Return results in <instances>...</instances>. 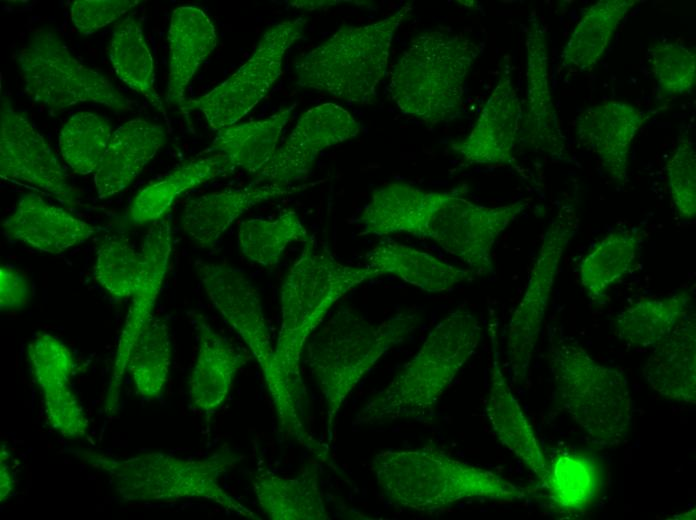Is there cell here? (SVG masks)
Masks as SVG:
<instances>
[{"mask_svg":"<svg viewBox=\"0 0 696 520\" xmlns=\"http://www.w3.org/2000/svg\"><path fill=\"white\" fill-rule=\"evenodd\" d=\"M379 277L365 266L337 260L311 238L289 268L280 293L281 325L273 370L265 382L280 430L293 440L308 435L303 418L305 387L300 360L310 336L328 311L349 291Z\"/></svg>","mask_w":696,"mask_h":520,"instance_id":"obj_1","label":"cell"},{"mask_svg":"<svg viewBox=\"0 0 696 520\" xmlns=\"http://www.w3.org/2000/svg\"><path fill=\"white\" fill-rule=\"evenodd\" d=\"M528 206L524 199L484 206L453 191L392 182L372 192L357 221L363 234L406 233L430 239L461 259L477 276H488L494 274L495 243Z\"/></svg>","mask_w":696,"mask_h":520,"instance_id":"obj_2","label":"cell"},{"mask_svg":"<svg viewBox=\"0 0 696 520\" xmlns=\"http://www.w3.org/2000/svg\"><path fill=\"white\" fill-rule=\"evenodd\" d=\"M481 336V324L469 311L458 309L447 314L431 329L418 352L358 411L354 424H383L430 415L477 350Z\"/></svg>","mask_w":696,"mask_h":520,"instance_id":"obj_3","label":"cell"},{"mask_svg":"<svg viewBox=\"0 0 696 520\" xmlns=\"http://www.w3.org/2000/svg\"><path fill=\"white\" fill-rule=\"evenodd\" d=\"M421 316L403 309L375 322L350 306H342L310 336L305 362L323 396L327 427L361 379L390 349L418 328Z\"/></svg>","mask_w":696,"mask_h":520,"instance_id":"obj_4","label":"cell"},{"mask_svg":"<svg viewBox=\"0 0 696 520\" xmlns=\"http://www.w3.org/2000/svg\"><path fill=\"white\" fill-rule=\"evenodd\" d=\"M371 467L390 502L417 512H437L470 499L515 501L528 495L491 470L432 448L383 450Z\"/></svg>","mask_w":696,"mask_h":520,"instance_id":"obj_5","label":"cell"},{"mask_svg":"<svg viewBox=\"0 0 696 520\" xmlns=\"http://www.w3.org/2000/svg\"><path fill=\"white\" fill-rule=\"evenodd\" d=\"M546 357L559 404L588 440L598 447L624 443L633 419L625 373L596 360L557 325L548 332Z\"/></svg>","mask_w":696,"mask_h":520,"instance_id":"obj_6","label":"cell"},{"mask_svg":"<svg viewBox=\"0 0 696 520\" xmlns=\"http://www.w3.org/2000/svg\"><path fill=\"white\" fill-rule=\"evenodd\" d=\"M74 454L85 465L104 473L126 502L203 499L245 518L260 519L221 485L222 476L241 461L230 449H221L204 459L164 452L115 458L88 449Z\"/></svg>","mask_w":696,"mask_h":520,"instance_id":"obj_7","label":"cell"},{"mask_svg":"<svg viewBox=\"0 0 696 520\" xmlns=\"http://www.w3.org/2000/svg\"><path fill=\"white\" fill-rule=\"evenodd\" d=\"M483 44L443 29L414 37L393 67L389 91L398 109L429 125L455 119Z\"/></svg>","mask_w":696,"mask_h":520,"instance_id":"obj_8","label":"cell"},{"mask_svg":"<svg viewBox=\"0 0 696 520\" xmlns=\"http://www.w3.org/2000/svg\"><path fill=\"white\" fill-rule=\"evenodd\" d=\"M412 9L406 3L379 21L342 25L297 59V84L348 103L373 104L387 71L394 35Z\"/></svg>","mask_w":696,"mask_h":520,"instance_id":"obj_9","label":"cell"},{"mask_svg":"<svg viewBox=\"0 0 696 520\" xmlns=\"http://www.w3.org/2000/svg\"><path fill=\"white\" fill-rule=\"evenodd\" d=\"M25 93L56 115L80 103L115 111L133 110L135 102L103 74L84 65L51 29H37L15 52Z\"/></svg>","mask_w":696,"mask_h":520,"instance_id":"obj_10","label":"cell"},{"mask_svg":"<svg viewBox=\"0 0 696 520\" xmlns=\"http://www.w3.org/2000/svg\"><path fill=\"white\" fill-rule=\"evenodd\" d=\"M579 227L575 204L564 202L541 239L524 293L507 328L506 355L512 380L517 384L527 380L562 258Z\"/></svg>","mask_w":696,"mask_h":520,"instance_id":"obj_11","label":"cell"},{"mask_svg":"<svg viewBox=\"0 0 696 520\" xmlns=\"http://www.w3.org/2000/svg\"><path fill=\"white\" fill-rule=\"evenodd\" d=\"M306 19L298 17L270 27L252 55L229 78L208 93L187 100L181 112L200 111L214 131L236 124L266 95L279 78L288 49L303 36Z\"/></svg>","mask_w":696,"mask_h":520,"instance_id":"obj_12","label":"cell"},{"mask_svg":"<svg viewBox=\"0 0 696 520\" xmlns=\"http://www.w3.org/2000/svg\"><path fill=\"white\" fill-rule=\"evenodd\" d=\"M0 176L43 189L69 206L79 205V194L48 142L5 95L0 104Z\"/></svg>","mask_w":696,"mask_h":520,"instance_id":"obj_13","label":"cell"},{"mask_svg":"<svg viewBox=\"0 0 696 520\" xmlns=\"http://www.w3.org/2000/svg\"><path fill=\"white\" fill-rule=\"evenodd\" d=\"M195 268L211 303L246 343L268 381L274 346L257 289L242 270L228 264L198 260Z\"/></svg>","mask_w":696,"mask_h":520,"instance_id":"obj_14","label":"cell"},{"mask_svg":"<svg viewBox=\"0 0 696 520\" xmlns=\"http://www.w3.org/2000/svg\"><path fill=\"white\" fill-rule=\"evenodd\" d=\"M360 131L361 126L351 113L335 103L310 108L255 181L296 185L310 174L322 151L356 137Z\"/></svg>","mask_w":696,"mask_h":520,"instance_id":"obj_15","label":"cell"},{"mask_svg":"<svg viewBox=\"0 0 696 520\" xmlns=\"http://www.w3.org/2000/svg\"><path fill=\"white\" fill-rule=\"evenodd\" d=\"M525 56L526 89L519 144L554 160H567L550 85L547 30L535 12L528 18Z\"/></svg>","mask_w":696,"mask_h":520,"instance_id":"obj_16","label":"cell"},{"mask_svg":"<svg viewBox=\"0 0 696 520\" xmlns=\"http://www.w3.org/2000/svg\"><path fill=\"white\" fill-rule=\"evenodd\" d=\"M171 250L172 229L169 218L164 216L152 223L142 243L143 269L131 295V305L118 340L104 403L107 415H113L117 411L131 351L142 329L154 316L153 310L168 269Z\"/></svg>","mask_w":696,"mask_h":520,"instance_id":"obj_17","label":"cell"},{"mask_svg":"<svg viewBox=\"0 0 696 520\" xmlns=\"http://www.w3.org/2000/svg\"><path fill=\"white\" fill-rule=\"evenodd\" d=\"M522 103L512 80L511 64L504 58L499 78L467 136L451 141V149L466 165L517 167Z\"/></svg>","mask_w":696,"mask_h":520,"instance_id":"obj_18","label":"cell"},{"mask_svg":"<svg viewBox=\"0 0 696 520\" xmlns=\"http://www.w3.org/2000/svg\"><path fill=\"white\" fill-rule=\"evenodd\" d=\"M651 113L618 100H606L583 110L576 118L579 142L597 155L614 183L628 181L629 153L633 140Z\"/></svg>","mask_w":696,"mask_h":520,"instance_id":"obj_19","label":"cell"},{"mask_svg":"<svg viewBox=\"0 0 696 520\" xmlns=\"http://www.w3.org/2000/svg\"><path fill=\"white\" fill-rule=\"evenodd\" d=\"M314 184L281 185L254 180L242 188L204 194L185 204L181 226L198 246L211 247L249 209L269 200L296 194Z\"/></svg>","mask_w":696,"mask_h":520,"instance_id":"obj_20","label":"cell"},{"mask_svg":"<svg viewBox=\"0 0 696 520\" xmlns=\"http://www.w3.org/2000/svg\"><path fill=\"white\" fill-rule=\"evenodd\" d=\"M191 318L198 353L189 377V395L197 409L212 415L226 401L237 372L249 356L216 331L203 315L195 312Z\"/></svg>","mask_w":696,"mask_h":520,"instance_id":"obj_21","label":"cell"},{"mask_svg":"<svg viewBox=\"0 0 696 520\" xmlns=\"http://www.w3.org/2000/svg\"><path fill=\"white\" fill-rule=\"evenodd\" d=\"M97 230L98 227L32 192L23 194L14 212L2 222V233L7 238L52 254L86 241Z\"/></svg>","mask_w":696,"mask_h":520,"instance_id":"obj_22","label":"cell"},{"mask_svg":"<svg viewBox=\"0 0 696 520\" xmlns=\"http://www.w3.org/2000/svg\"><path fill=\"white\" fill-rule=\"evenodd\" d=\"M490 339L492 361L485 408L487 418L500 443L533 472L542 484L547 475V459L504 375L494 328L490 329Z\"/></svg>","mask_w":696,"mask_h":520,"instance_id":"obj_23","label":"cell"},{"mask_svg":"<svg viewBox=\"0 0 696 520\" xmlns=\"http://www.w3.org/2000/svg\"><path fill=\"white\" fill-rule=\"evenodd\" d=\"M165 142L164 128L145 119H132L119 126L94 172L98 198L107 199L125 190Z\"/></svg>","mask_w":696,"mask_h":520,"instance_id":"obj_24","label":"cell"},{"mask_svg":"<svg viewBox=\"0 0 696 520\" xmlns=\"http://www.w3.org/2000/svg\"><path fill=\"white\" fill-rule=\"evenodd\" d=\"M169 72L166 102L182 110L186 89L217 44L215 26L208 15L195 6L173 10L168 29Z\"/></svg>","mask_w":696,"mask_h":520,"instance_id":"obj_25","label":"cell"},{"mask_svg":"<svg viewBox=\"0 0 696 520\" xmlns=\"http://www.w3.org/2000/svg\"><path fill=\"white\" fill-rule=\"evenodd\" d=\"M695 309L660 340L645 361L643 377L660 395L688 404L696 403Z\"/></svg>","mask_w":696,"mask_h":520,"instance_id":"obj_26","label":"cell"},{"mask_svg":"<svg viewBox=\"0 0 696 520\" xmlns=\"http://www.w3.org/2000/svg\"><path fill=\"white\" fill-rule=\"evenodd\" d=\"M252 485L259 507L272 520L330 518L317 460L305 465L294 477H284L261 468L254 474Z\"/></svg>","mask_w":696,"mask_h":520,"instance_id":"obj_27","label":"cell"},{"mask_svg":"<svg viewBox=\"0 0 696 520\" xmlns=\"http://www.w3.org/2000/svg\"><path fill=\"white\" fill-rule=\"evenodd\" d=\"M366 266L378 276L391 275L427 292H444L473 279L474 271L444 262L427 252L390 238L366 255Z\"/></svg>","mask_w":696,"mask_h":520,"instance_id":"obj_28","label":"cell"},{"mask_svg":"<svg viewBox=\"0 0 696 520\" xmlns=\"http://www.w3.org/2000/svg\"><path fill=\"white\" fill-rule=\"evenodd\" d=\"M235 166L222 154H212L185 162L142 190L133 198L129 214L137 225L153 223L165 216L185 192L209 180L226 176Z\"/></svg>","mask_w":696,"mask_h":520,"instance_id":"obj_29","label":"cell"},{"mask_svg":"<svg viewBox=\"0 0 696 520\" xmlns=\"http://www.w3.org/2000/svg\"><path fill=\"white\" fill-rule=\"evenodd\" d=\"M547 475L541 484L554 509L562 514H578L590 508L603 486V468L585 453L561 450L547 460Z\"/></svg>","mask_w":696,"mask_h":520,"instance_id":"obj_30","label":"cell"},{"mask_svg":"<svg viewBox=\"0 0 696 520\" xmlns=\"http://www.w3.org/2000/svg\"><path fill=\"white\" fill-rule=\"evenodd\" d=\"M640 243V230L616 229L583 255L578 265L580 285L594 304L604 303L609 290L631 271Z\"/></svg>","mask_w":696,"mask_h":520,"instance_id":"obj_31","label":"cell"},{"mask_svg":"<svg viewBox=\"0 0 696 520\" xmlns=\"http://www.w3.org/2000/svg\"><path fill=\"white\" fill-rule=\"evenodd\" d=\"M694 309L693 294L688 289L661 298L641 299L616 315L614 331L631 347L652 348Z\"/></svg>","mask_w":696,"mask_h":520,"instance_id":"obj_32","label":"cell"},{"mask_svg":"<svg viewBox=\"0 0 696 520\" xmlns=\"http://www.w3.org/2000/svg\"><path fill=\"white\" fill-rule=\"evenodd\" d=\"M297 103L275 114L217 131L212 145L205 151L222 154L235 168L258 174L272 159L282 131Z\"/></svg>","mask_w":696,"mask_h":520,"instance_id":"obj_33","label":"cell"},{"mask_svg":"<svg viewBox=\"0 0 696 520\" xmlns=\"http://www.w3.org/2000/svg\"><path fill=\"white\" fill-rule=\"evenodd\" d=\"M642 1L599 0L589 6L560 53L561 66L591 70L602 58L622 20Z\"/></svg>","mask_w":696,"mask_h":520,"instance_id":"obj_34","label":"cell"},{"mask_svg":"<svg viewBox=\"0 0 696 520\" xmlns=\"http://www.w3.org/2000/svg\"><path fill=\"white\" fill-rule=\"evenodd\" d=\"M109 58L118 78L131 89L142 94L166 120L171 123L163 102L154 88V61L146 44L141 22L134 15L126 17L114 27Z\"/></svg>","mask_w":696,"mask_h":520,"instance_id":"obj_35","label":"cell"},{"mask_svg":"<svg viewBox=\"0 0 696 520\" xmlns=\"http://www.w3.org/2000/svg\"><path fill=\"white\" fill-rule=\"evenodd\" d=\"M313 238L294 210L285 209L273 219L252 218L238 231V246L251 262L275 266L289 245Z\"/></svg>","mask_w":696,"mask_h":520,"instance_id":"obj_36","label":"cell"},{"mask_svg":"<svg viewBox=\"0 0 696 520\" xmlns=\"http://www.w3.org/2000/svg\"><path fill=\"white\" fill-rule=\"evenodd\" d=\"M171 357L168 325L153 316L142 329L127 365L141 397L155 399L162 394L169 378Z\"/></svg>","mask_w":696,"mask_h":520,"instance_id":"obj_37","label":"cell"},{"mask_svg":"<svg viewBox=\"0 0 696 520\" xmlns=\"http://www.w3.org/2000/svg\"><path fill=\"white\" fill-rule=\"evenodd\" d=\"M27 356L44 404L67 401L76 396L70 387L76 362L71 350L59 338L37 332L27 346Z\"/></svg>","mask_w":696,"mask_h":520,"instance_id":"obj_38","label":"cell"},{"mask_svg":"<svg viewBox=\"0 0 696 520\" xmlns=\"http://www.w3.org/2000/svg\"><path fill=\"white\" fill-rule=\"evenodd\" d=\"M109 122L96 113L73 114L62 126L59 147L67 165L81 175L95 172L112 137Z\"/></svg>","mask_w":696,"mask_h":520,"instance_id":"obj_39","label":"cell"},{"mask_svg":"<svg viewBox=\"0 0 696 520\" xmlns=\"http://www.w3.org/2000/svg\"><path fill=\"white\" fill-rule=\"evenodd\" d=\"M143 269V256L124 237L109 236L96 249L94 274L115 298L131 297Z\"/></svg>","mask_w":696,"mask_h":520,"instance_id":"obj_40","label":"cell"},{"mask_svg":"<svg viewBox=\"0 0 696 520\" xmlns=\"http://www.w3.org/2000/svg\"><path fill=\"white\" fill-rule=\"evenodd\" d=\"M649 63L660 91L668 97L689 94L696 82V53L679 43H656L648 49Z\"/></svg>","mask_w":696,"mask_h":520,"instance_id":"obj_41","label":"cell"},{"mask_svg":"<svg viewBox=\"0 0 696 520\" xmlns=\"http://www.w3.org/2000/svg\"><path fill=\"white\" fill-rule=\"evenodd\" d=\"M666 171L672 203L683 219L696 215V152L687 132L677 138Z\"/></svg>","mask_w":696,"mask_h":520,"instance_id":"obj_42","label":"cell"},{"mask_svg":"<svg viewBox=\"0 0 696 520\" xmlns=\"http://www.w3.org/2000/svg\"><path fill=\"white\" fill-rule=\"evenodd\" d=\"M139 0H76L70 18L83 35H90L138 6Z\"/></svg>","mask_w":696,"mask_h":520,"instance_id":"obj_43","label":"cell"},{"mask_svg":"<svg viewBox=\"0 0 696 520\" xmlns=\"http://www.w3.org/2000/svg\"><path fill=\"white\" fill-rule=\"evenodd\" d=\"M32 290L27 277L18 269L2 264L0 268V307L2 310L25 306Z\"/></svg>","mask_w":696,"mask_h":520,"instance_id":"obj_44","label":"cell"},{"mask_svg":"<svg viewBox=\"0 0 696 520\" xmlns=\"http://www.w3.org/2000/svg\"><path fill=\"white\" fill-rule=\"evenodd\" d=\"M0 459V499L3 502L10 497L15 485V473L11 465L12 455L5 445L1 446Z\"/></svg>","mask_w":696,"mask_h":520,"instance_id":"obj_45","label":"cell"},{"mask_svg":"<svg viewBox=\"0 0 696 520\" xmlns=\"http://www.w3.org/2000/svg\"><path fill=\"white\" fill-rule=\"evenodd\" d=\"M341 3H355L353 1H332V0H319V1H292L290 2V5L296 8L300 9H306V10H317V9H323L327 8L330 6L338 5Z\"/></svg>","mask_w":696,"mask_h":520,"instance_id":"obj_46","label":"cell"},{"mask_svg":"<svg viewBox=\"0 0 696 520\" xmlns=\"http://www.w3.org/2000/svg\"><path fill=\"white\" fill-rule=\"evenodd\" d=\"M674 519H694L695 518V509H690L686 512H683L681 514H677L673 517Z\"/></svg>","mask_w":696,"mask_h":520,"instance_id":"obj_47","label":"cell"}]
</instances>
